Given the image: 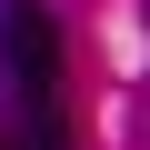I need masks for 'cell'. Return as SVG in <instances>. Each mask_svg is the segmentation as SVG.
Segmentation results:
<instances>
[{
    "instance_id": "3957f363",
    "label": "cell",
    "mask_w": 150,
    "mask_h": 150,
    "mask_svg": "<svg viewBox=\"0 0 150 150\" xmlns=\"http://www.w3.org/2000/svg\"><path fill=\"white\" fill-rule=\"evenodd\" d=\"M0 150H10V140H0Z\"/></svg>"
},
{
    "instance_id": "6da1fadb",
    "label": "cell",
    "mask_w": 150,
    "mask_h": 150,
    "mask_svg": "<svg viewBox=\"0 0 150 150\" xmlns=\"http://www.w3.org/2000/svg\"><path fill=\"white\" fill-rule=\"evenodd\" d=\"M0 80L20 100H50V80H60V20L40 0H0Z\"/></svg>"
},
{
    "instance_id": "7a4b0ae2",
    "label": "cell",
    "mask_w": 150,
    "mask_h": 150,
    "mask_svg": "<svg viewBox=\"0 0 150 150\" xmlns=\"http://www.w3.org/2000/svg\"><path fill=\"white\" fill-rule=\"evenodd\" d=\"M10 150H70V130H60V100H20V140Z\"/></svg>"
}]
</instances>
